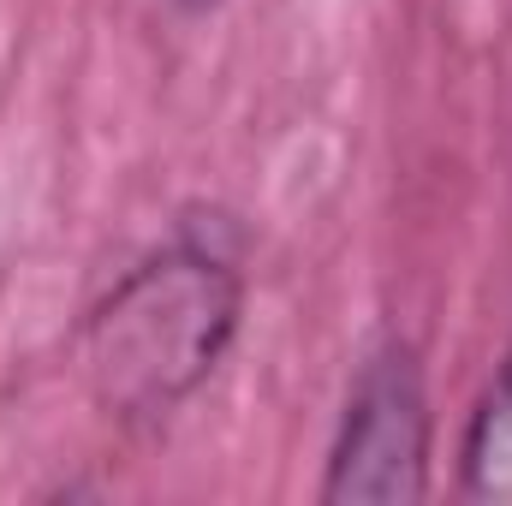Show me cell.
Returning a JSON list of instances; mask_svg holds the SVG:
<instances>
[{
	"label": "cell",
	"instance_id": "cell-1",
	"mask_svg": "<svg viewBox=\"0 0 512 506\" xmlns=\"http://www.w3.org/2000/svg\"><path fill=\"white\" fill-rule=\"evenodd\" d=\"M245 310V274L215 239L179 233L143 256L84 322V370L96 399L155 423L179 411L227 358Z\"/></svg>",
	"mask_w": 512,
	"mask_h": 506
},
{
	"label": "cell",
	"instance_id": "cell-2",
	"mask_svg": "<svg viewBox=\"0 0 512 506\" xmlns=\"http://www.w3.org/2000/svg\"><path fill=\"white\" fill-rule=\"evenodd\" d=\"M429 387L405 340H387L364 358L346 393L340 435L328 447V506H411L429 495Z\"/></svg>",
	"mask_w": 512,
	"mask_h": 506
},
{
	"label": "cell",
	"instance_id": "cell-3",
	"mask_svg": "<svg viewBox=\"0 0 512 506\" xmlns=\"http://www.w3.org/2000/svg\"><path fill=\"white\" fill-rule=\"evenodd\" d=\"M459 495L477 506H512V346L471 411L459 447Z\"/></svg>",
	"mask_w": 512,
	"mask_h": 506
}]
</instances>
